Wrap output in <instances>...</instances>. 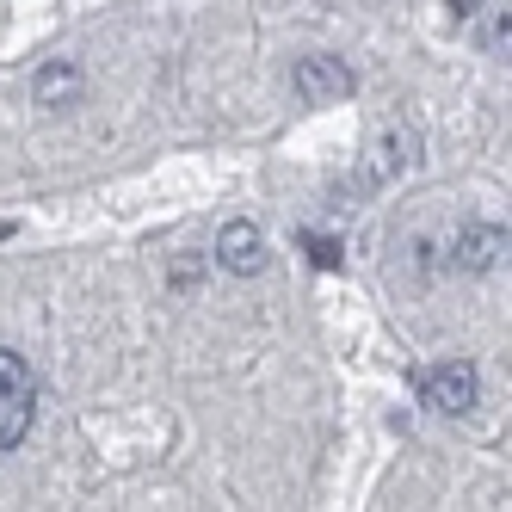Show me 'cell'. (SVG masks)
<instances>
[{"label": "cell", "instance_id": "cell-7", "mask_svg": "<svg viewBox=\"0 0 512 512\" xmlns=\"http://www.w3.org/2000/svg\"><path fill=\"white\" fill-rule=\"evenodd\" d=\"M371 155H377V161H371V173H377V179L408 173V167H414V130H383Z\"/></svg>", "mask_w": 512, "mask_h": 512}, {"label": "cell", "instance_id": "cell-5", "mask_svg": "<svg viewBox=\"0 0 512 512\" xmlns=\"http://www.w3.org/2000/svg\"><path fill=\"white\" fill-rule=\"evenodd\" d=\"M500 253H506V229H500V223H469V229L451 241V266H457V272H488Z\"/></svg>", "mask_w": 512, "mask_h": 512}, {"label": "cell", "instance_id": "cell-4", "mask_svg": "<svg viewBox=\"0 0 512 512\" xmlns=\"http://www.w3.org/2000/svg\"><path fill=\"white\" fill-rule=\"evenodd\" d=\"M216 260H223V272H235V278H253L266 266V235L253 223H229L216 235Z\"/></svg>", "mask_w": 512, "mask_h": 512}, {"label": "cell", "instance_id": "cell-1", "mask_svg": "<svg viewBox=\"0 0 512 512\" xmlns=\"http://www.w3.org/2000/svg\"><path fill=\"white\" fill-rule=\"evenodd\" d=\"M38 420V377L19 352H0V451H13Z\"/></svg>", "mask_w": 512, "mask_h": 512}, {"label": "cell", "instance_id": "cell-6", "mask_svg": "<svg viewBox=\"0 0 512 512\" xmlns=\"http://www.w3.org/2000/svg\"><path fill=\"white\" fill-rule=\"evenodd\" d=\"M31 93H38V105H50V112H62V105H75L81 99V68L75 62H44L38 68V81H31Z\"/></svg>", "mask_w": 512, "mask_h": 512}, {"label": "cell", "instance_id": "cell-3", "mask_svg": "<svg viewBox=\"0 0 512 512\" xmlns=\"http://www.w3.org/2000/svg\"><path fill=\"white\" fill-rule=\"evenodd\" d=\"M290 81H297L303 105H340L352 93V68L340 56H303L297 68H290Z\"/></svg>", "mask_w": 512, "mask_h": 512}, {"label": "cell", "instance_id": "cell-2", "mask_svg": "<svg viewBox=\"0 0 512 512\" xmlns=\"http://www.w3.org/2000/svg\"><path fill=\"white\" fill-rule=\"evenodd\" d=\"M420 401L432 414H469L475 408V364L469 358H445L420 377Z\"/></svg>", "mask_w": 512, "mask_h": 512}, {"label": "cell", "instance_id": "cell-8", "mask_svg": "<svg viewBox=\"0 0 512 512\" xmlns=\"http://www.w3.org/2000/svg\"><path fill=\"white\" fill-rule=\"evenodd\" d=\"M303 247H309V260H315L321 272H334V266H340V241H327V235H303Z\"/></svg>", "mask_w": 512, "mask_h": 512}]
</instances>
